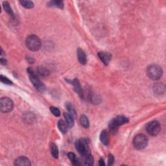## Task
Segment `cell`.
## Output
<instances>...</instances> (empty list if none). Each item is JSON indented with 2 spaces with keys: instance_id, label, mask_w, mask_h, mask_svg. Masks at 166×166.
Listing matches in <instances>:
<instances>
[{
  "instance_id": "6",
  "label": "cell",
  "mask_w": 166,
  "mask_h": 166,
  "mask_svg": "<svg viewBox=\"0 0 166 166\" xmlns=\"http://www.w3.org/2000/svg\"><path fill=\"white\" fill-rule=\"evenodd\" d=\"M148 144V138L143 134L136 135L133 140V145L136 149L142 150L145 149Z\"/></svg>"
},
{
  "instance_id": "11",
  "label": "cell",
  "mask_w": 166,
  "mask_h": 166,
  "mask_svg": "<svg viewBox=\"0 0 166 166\" xmlns=\"http://www.w3.org/2000/svg\"><path fill=\"white\" fill-rule=\"evenodd\" d=\"M77 54L78 60L80 64H83V65H85L87 63V58H86L85 51L81 48H78L77 50Z\"/></svg>"
},
{
  "instance_id": "14",
  "label": "cell",
  "mask_w": 166,
  "mask_h": 166,
  "mask_svg": "<svg viewBox=\"0 0 166 166\" xmlns=\"http://www.w3.org/2000/svg\"><path fill=\"white\" fill-rule=\"evenodd\" d=\"M64 116L66 120V123L68 127H72L74 125V118L69 113L64 112Z\"/></svg>"
},
{
  "instance_id": "12",
  "label": "cell",
  "mask_w": 166,
  "mask_h": 166,
  "mask_svg": "<svg viewBox=\"0 0 166 166\" xmlns=\"http://www.w3.org/2000/svg\"><path fill=\"white\" fill-rule=\"evenodd\" d=\"M73 87H74V90L77 92V93L78 94L80 97L81 98H83L84 97V93H83V89H82L81 85L80 84V82L78 80V79H74L72 82Z\"/></svg>"
},
{
  "instance_id": "16",
  "label": "cell",
  "mask_w": 166,
  "mask_h": 166,
  "mask_svg": "<svg viewBox=\"0 0 166 166\" xmlns=\"http://www.w3.org/2000/svg\"><path fill=\"white\" fill-rule=\"evenodd\" d=\"M48 5L49 7H56V8L59 9H63L64 8V1H50L48 2Z\"/></svg>"
},
{
  "instance_id": "15",
  "label": "cell",
  "mask_w": 166,
  "mask_h": 166,
  "mask_svg": "<svg viewBox=\"0 0 166 166\" xmlns=\"http://www.w3.org/2000/svg\"><path fill=\"white\" fill-rule=\"evenodd\" d=\"M3 7L5 11H6L7 13L11 17V18H14V12H13V11H12L11 5H10V4L9 3V2L4 1L3 3Z\"/></svg>"
},
{
  "instance_id": "1",
  "label": "cell",
  "mask_w": 166,
  "mask_h": 166,
  "mask_svg": "<svg viewBox=\"0 0 166 166\" xmlns=\"http://www.w3.org/2000/svg\"><path fill=\"white\" fill-rule=\"evenodd\" d=\"M27 73H28L29 79L33 84V86L36 88L38 91L43 92L46 90V86L44 85L40 79L38 78V75L34 72V71L31 68L27 69Z\"/></svg>"
},
{
  "instance_id": "26",
  "label": "cell",
  "mask_w": 166,
  "mask_h": 166,
  "mask_svg": "<svg viewBox=\"0 0 166 166\" xmlns=\"http://www.w3.org/2000/svg\"><path fill=\"white\" fill-rule=\"evenodd\" d=\"M154 90L156 93H157L158 94H160L161 93H162V91H164V88H162V85L160 84H158V85H155L154 87Z\"/></svg>"
},
{
  "instance_id": "8",
  "label": "cell",
  "mask_w": 166,
  "mask_h": 166,
  "mask_svg": "<svg viewBox=\"0 0 166 166\" xmlns=\"http://www.w3.org/2000/svg\"><path fill=\"white\" fill-rule=\"evenodd\" d=\"M161 130L160 124L157 121H152L146 125V130L149 134L155 136L158 134Z\"/></svg>"
},
{
  "instance_id": "22",
  "label": "cell",
  "mask_w": 166,
  "mask_h": 166,
  "mask_svg": "<svg viewBox=\"0 0 166 166\" xmlns=\"http://www.w3.org/2000/svg\"><path fill=\"white\" fill-rule=\"evenodd\" d=\"M38 73L42 76L47 77L49 75V73H50V71H49L48 69L46 68V67L42 66V67H38Z\"/></svg>"
},
{
  "instance_id": "29",
  "label": "cell",
  "mask_w": 166,
  "mask_h": 166,
  "mask_svg": "<svg viewBox=\"0 0 166 166\" xmlns=\"http://www.w3.org/2000/svg\"><path fill=\"white\" fill-rule=\"evenodd\" d=\"M0 62H1V64H2V65H6V64H7V60H5V59H4V58H2L0 59Z\"/></svg>"
},
{
  "instance_id": "10",
  "label": "cell",
  "mask_w": 166,
  "mask_h": 166,
  "mask_svg": "<svg viewBox=\"0 0 166 166\" xmlns=\"http://www.w3.org/2000/svg\"><path fill=\"white\" fill-rule=\"evenodd\" d=\"M14 165L18 166H29L31 165V163L27 157H20L14 161Z\"/></svg>"
},
{
  "instance_id": "13",
  "label": "cell",
  "mask_w": 166,
  "mask_h": 166,
  "mask_svg": "<svg viewBox=\"0 0 166 166\" xmlns=\"http://www.w3.org/2000/svg\"><path fill=\"white\" fill-rule=\"evenodd\" d=\"M100 140L101 143L105 145H108L109 143L108 133L106 130H103L100 134Z\"/></svg>"
},
{
  "instance_id": "27",
  "label": "cell",
  "mask_w": 166,
  "mask_h": 166,
  "mask_svg": "<svg viewBox=\"0 0 166 166\" xmlns=\"http://www.w3.org/2000/svg\"><path fill=\"white\" fill-rule=\"evenodd\" d=\"M0 80H1L2 83L4 84H6V85H12V82L11 80H9V79L7 77H6L3 76V75H1V76H0Z\"/></svg>"
},
{
  "instance_id": "19",
  "label": "cell",
  "mask_w": 166,
  "mask_h": 166,
  "mask_svg": "<svg viewBox=\"0 0 166 166\" xmlns=\"http://www.w3.org/2000/svg\"><path fill=\"white\" fill-rule=\"evenodd\" d=\"M51 149V153L53 157L54 158H58V147L56 146L55 143H51L50 145Z\"/></svg>"
},
{
  "instance_id": "25",
  "label": "cell",
  "mask_w": 166,
  "mask_h": 166,
  "mask_svg": "<svg viewBox=\"0 0 166 166\" xmlns=\"http://www.w3.org/2000/svg\"><path fill=\"white\" fill-rule=\"evenodd\" d=\"M50 111L54 116H56V117H59V116H60V110H58V108L54 107V106H51Z\"/></svg>"
},
{
  "instance_id": "20",
  "label": "cell",
  "mask_w": 166,
  "mask_h": 166,
  "mask_svg": "<svg viewBox=\"0 0 166 166\" xmlns=\"http://www.w3.org/2000/svg\"><path fill=\"white\" fill-rule=\"evenodd\" d=\"M57 125H58V129L60 130V132L62 133H63V134H65L67 132V126L66 125V123L64 122V121L63 120H59L58 121V123H57Z\"/></svg>"
},
{
  "instance_id": "5",
  "label": "cell",
  "mask_w": 166,
  "mask_h": 166,
  "mask_svg": "<svg viewBox=\"0 0 166 166\" xmlns=\"http://www.w3.org/2000/svg\"><path fill=\"white\" fill-rule=\"evenodd\" d=\"M147 73L151 79L158 80L163 75V70L160 66L157 64H153L147 68Z\"/></svg>"
},
{
  "instance_id": "21",
  "label": "cell",
  "mask_w": 166,
  "mask_h": 166,
  "mask_svg": "<svg viewBox=\"0 0 166 166\" xmlns=\"http://www.w3.org/2000/svg\"><path fill=\"white\" fill-rule=\"evenodd\" d=\"M19 3L26 9H32L34 7V3L31 1H27V0H22L19 1Z\"/></svg>"
},
{
  "instance_id": "18",
  "label": "cell",
  "mask_w": 166,
  "mask_h": 166,
  "mask_svg": "<svg viewBox=\"0 0 166 166\" xmlns=\"http://www.w3.org/2000/svg\"><path fill=\"white\" fill-rule=\"evenodd\" d=\"M66 107L68 111V113L70 114L72 116L74 119H75L77 116V113H76L75 108L73 107V106L71 105V103H68L66 104Z\"/></svg>"
},
{
  "instance_id": "31",
  "label": "cell",
  "mask_w": 166,
  "mask_h": 166,
  "mask_svg": "<svg viewBox=\"0 0 166 166\" xmlns=\"http://www.w3.org/2000/svg\"><path fill=\"white\" fill-rule=\"evenodd\" d=\"M27 60H28L29 63H34V60L33 59V58L27 57Z\"/></svg>"
},
{
  "instance_id": "2",
  "label": "cell",
  "mask_w": 166,
  "mask_h": 166,
  "mask_svg": "<svg viewBox=\"0 0 166 166\" xmlns=\"http://www.w3.org/2000/svg\"><path fill=\"white\" fill-rule=\"evenodd\" d=\"M27 48L31 51H38L41 47V41L38 36L34 34L29 36L26 40Z\"/></svg>"
},
{
  "instance_id": "30",
  "label": "cell",
  "mask_w": 166,
  "mask_h": 166,
  "mask_svg": "<svg viewBox=\"0 0 166 166\" xmlns=\"http://www.w3.org/2000/svg\"><path fill=\"white\" fill-rule=\"evenodd\" d=\"M99 165L101 166L105 165V162H104V160L102 159V158H101L99 161Z\"/></svg>"
},
{
  "instance_id": "17",
  "label": "cell",
  "mask_w": 166,
  "mask_h": 166,
  "mask_svg": "<svg viewBox=\"0 0 166 166\" xmlns=\"http://www.w3.org/2000/svg\"><path fill=\"white\" fill-rule=\"evenodd\" d=\"M80 123L82 127L85 128H88L90 125V122H89L88 118L86 117L85 115H81L80 117Z\"/></svg>"
},
{
  "instance_id": "24",
  "label": "cell",
  "mask_w": 166,
  "mask_h": 166,
  "mask_svg": "<svg viewBox=\"0 0 166 166\" xmlns=\"http://www.w3.org/2000/svg\"><path fill=\"white\" fill-rule=\"evenodd\" d=\"M85 165H92L93 164V158L90 154L86 156L85 157Z\"/></svg>"
},
{
  "instance_id": "3",
  "label": "cell",
  "mask_w": 166,
  "mask_h": 166,
  "mask_svg": "<svg viewBox=\"0 0 166 166\" xmlns=\"http://www.w3.org/2000/svg\"><path fill=\"white\" fill-rule=\"evenodd\" d=\"M88 143L89 141L86 138L80 139L75 142V145L76 149L83 157H86V156L90 154V150L89 148Z\"/></svg>"
},
{
  "instance_id": "7",
  "label": "cell",
  "mask_w": 166,
  "mask_h": 166,
  "mask_svg": "<svg viewBox=\"0 0 166 166\" xmlns=\"http://www.w3.org/2000/svg\"><path fill=\"white\" fill-rule=\"evenodd\" d=\"M14 107V103L9 97H2L0 100V110L3 113H8L12 111Z\"/></svg>"
},
{
  "instance_id": "28",
  "label": "cell",
  "mask_w": 166,
  "mask_h": 166,
  "mask_svg": "<svg viewBox=\"0 0 166 166\" xmlns=\"http://www.w3.org/2000/svg\"><path fill=\"white\" fill-rule=\"evenodd\" d=\"M114 162V158L113 155H108V165H112Z\"/></svg>"
},
{
  "instance_id": "9",
  "label": "cell",
  "mask_w": 166,
  "mask_h": 166,
  "mask_svg": "<svg viewBox=\"0 0 166 166\" xmlns=\"http://www.w3.org/2000/svg\"><path fill=\"white\" fill-rule=\"evenodd\" d=\"M98 56L101 59V60L102 61V63L106 66L108 65L109 63H110L111 58H112V54L110 53L104 51L99 52Z\"/></svg>"
},
{
  "instance_id": "23",
  "label": "cell",
  "mask_w": 166,
  "mask_h": 166,
  "mask_svg": "<svg viewBox=\"0 0 166 166\" xmlns=\"http://www.w3.org/2000/svg\"><path fill=\"white\" fill-rule=\"evenodd\" d=\"M68 157L69 158V159L70 160L71 163H73V165H81V163H79L77 159L76 156L75 154H74V153H69L68 155Z\"/></svg>"
},
{
  "instance_id": "4",
  "label": "cell",
  "mask_w": 166,
  "mask_h": 166,
  "mask_svg": "<svg viewBox=\"0 0 166 166\" xmlns=\"http://www.w3.org/2000/svg\"><path fill=\"white\" fill-rule=\"evenodd\" d=\"M128 122V119L123 116H118L116 118L110 121L108 124V128L111 132L115 133L117 132L118 127Z\"/></svg>"
}]
</instances>
